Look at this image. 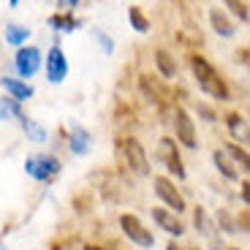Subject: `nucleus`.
Here are the masks:
<instances>
[{
    "label": "nucleus",
    "mask_w": 250,
    "mask_h": 250,
    "mask_svg": "<svg viewBox=\"0 0 250 250\" xmlns=\"http://www.w3.org/2000/svg\"><path fill=\"white\" fill-rule=\"evenodd\" d=\"M226 6H229V11H234V17L242 19V22H248V6H245L242 0H223Z\"/></svg>",
    "instance_id": "5701e85b"
},
{
    "label": "nucleus",
    "mask_w": 250,
    "mask_h": 250,
    "mask_svg": "<svg viewBox=\"0 0 250 250\" xmlns=\"http://www.w3.org/2000/svg\"><path fill=\"white\" fill-rule=\"evenodd\" d=\"M11 3H17V0H11Z\"/></svg>",
    "instance_id": "7c9ffc66"
},
{
    "label": "nucleus",
    "mask_w": 250,
    "mask_h": 250,
    "mask_svg": "<svg viewBox=\"0 0 250 250\" xmlns=\"http://www.w3.org/2000/svg\"><path fill=\"white\" fill-rule=\"evenodd\" d=\"M19 120L22 117V109H19V104L14 98H3L0 101V120Z\"/></svg>",
    "instance_id": "a211bd4d"
},
{
    "label": "nucleus",
    "mask_w": 250,
    "mask_h": 250,
    "mask_svg": "<svg viewBox=\"0 0 250 250\" xmlns=\"http://www.w3.org/2000/svg\"><path fill=\"white\" fill-rule=\"evenodd\" d=\"M30 38V30H27L25 25H17V22H11V25H6V41L14 46H25V41Z\"/></svg>",
    "instance_id": "4468645a"
},
{
    "label": "nucleus",
    "mask_w": 250,
    "mask_h": 250,
    "mask_svg": "<svg viewBox=\"0 0 250 250\" xmlns=\"http://www.w3.org/2000/svg\"><path fill=\"white\" fill-rule=\"evenodd\" d=\"M212 161H215V166H218V171H223L229 180H237V169L231 166V161H229V155H226V152L218 150V152L212 155Z\"/></svg>",
    "instance_id": "6ab92c4d"
},
{
    "label": "nucleus",
    "mask_w": 250,
    "mask_h": 250,
    "mask_svg": "<svg viewBox=\"0 0 250 250\" xmlns=\"http://www.w3.org/2000/svg\"><path fill=\"white\" fill-rule=\"evenodd\" d=\"M196 226H199L204 234H209L212 231V226H209V220H207V215H204V209H196Z\"/></svg>",
    "instance_id": "b1692460"
},
{
    "label": "nucleus",
    "mask_w": 250,
    "mask_h": 250,
    "mask_svg": "<svg viewBox=\"0 0 250 250\" xmlns=\"http://www.w3.org/2000/svg\"><path fill=\"white\" fill-rule=\"evenodd\" d=\"M166 250H180V248H177V245H174V242H171V245H169V248H166Z\"/></svg>",
    "instance_id": "c85d7f7f"
},
{
    "label": "nucleus",
    "mask_w": 250,
    "mask_h": 250,
    "mask_svg": "<svg viewBox=\"0 0 250 250\" xmlns=\"http://www.w3.org/2000/svg\"><path fill=\"white\" fill-rule=\"evenodd\" d=\"M46 76H49L52 84H60V82L68 76V60H65L60 46H52V49L46 52Z\"/></svg>",
    "instance_id": "0eeeda50"
},
{
    "label": "nucleus",
    "mask_w": 250,
    "mask_h": 250,
    "mask_svg": "<svg viewBox=\"0 0 250 250\" xmlns=\"http://www.w3.org/2000/svg\"><path fill=\"white\" fill-rule=\"evenodd\" d=\"M0 250H3V248H0Z\"/></svg>",
    "instance_id": "2f4dec72"
},
{
    "label": "nucleus",
    "mask_w": 250,
    "mask_h": 250,
    "mask_svg": "<svg viewBox=\"0 0 250 250\" xmlns=\"http://www.w3.org/2000/svg\"><path fill=\"white\" fill-rule=\"evenodd\" d=\"M152 218H155V223L161 226L166 234H171V237H182L185 234V226L180 223V218L177 215H171V212H166V209H152Z\"/></svg>",
    "instance_id": "9d476101"
},
{
    "label": "nucleus",
    "mask_w": 250,
    "mask_h": 250,
    "mask_svg": "<svg viewBox=\"0 0 250 250\" xmlns=\"http://www.w3.org/2000/svg\"><path fill=\"white\" fill-rule=\"evenodd\" d=\"M25 171L33 177V180H52V177L60 171V161L52 155H30L25 163Z\"/></svg>",
    "instance_id": "7ed1b4c3"
},
{
    "label": "nucleus",
    "mask_w": 250,
    "mask_h": 250,
    "mask_svg": "<svg viewBox=\"0 0 250 250\" xmlns=\"http://www.w3.org/2000/svg\"><path fill=\"white\" fill-rule=\"evenodd\" d=\"M155 193H158V199L166 207H171L174 212H182V209H185V199L177 193V188L171 185L166 177H155Z\"/></svg>",
    "instance_id": "1a4fd4ad"
},
{
    "label": "nucleus",
    "mask_w": 250,
    "mask_h": 250,
    "mask_svg": "<svg viewBox=\"0 0 250 250\" xmlns=\"http://www.w3.org/2000/svg\"><path fill=\"white\" fill-rule=\"evenodd\" d=\"M93 33H95V38L101 41V46H104V52H106V55H112V52H114V41H109V38L104 36L101 30H93Z\"/></svg>",
    "instance_id": "393cba45"
},
{
    "label": "nucleus",
    "mask_w": 250,
    "mask_h": 250,
    "mask_svg": "<svg viewBox=\"0 0 250 250\" xmlns=\"http://www.w3.org/2000/svg\"><path fill=\"white\" fill-rule=\"evenodd\" d=\"M229 128H231V133L237 139H242V142H248V120L239 117V114H231L229 117Z\"/></svg>",
    "instance_id": "aec40b11"
},
{
    "label": "nucleus",
    "mask_w": 250,
    "mask_h": 250,
    "mask_svg": "<svg viewBox=\"0 0 250 250\" xmlns=\"http://www.w3.org/2000/svg\"><path fill=\"white\" fill-rule=\"evenodd\" d=\"M120 226H123L125 237L133 239V245H139V248H152L155 239H152V234L142 226L139 218H133V215H123V218H120Z\"/></svg>",
    "instance_id": "39448f33"
},
{
    "label": "nucleus",
    "mask_w": 250,
    "mask_h": 250,
    "mask_svg": "<svg viewBox=\"0 0 250 250\" xmlns=\"http://www.w3.org/2000/svg\"><path fill=\"white\" fill-rule=\"evenodd\" d=\"M0 84H3V90H8V95H11L14 101H27V98H33V87L27 84L25 79H14V76H3L0 79Z\"/></svg>",
    "instance_id": "9b49d317"
},
{
    "label": "nucleus",
    "mask_w": 250,
    "mask_h": 250,
    "mask_svg": "<svg viewBox=\"0 0 250 250\" xmlns=\"http://www.w3.org/2000/svg\"><path fill=\"white\" fill-rule=\"evenodd\" d=\"M120 155L125 158V163H128L136 174H147V171H150V163H147V155H144V147L136 142V139H123V142H120Z\"/></svg>",
    "instance_id": "f03ea898"
},
{
    "label": "nucleus",
    "mask_w": 250,
    "mask_h": 250,
    "mask_svg": "<svg viewBox=\"0 0 250 250\" xmlns=\"http://www.w3.org/2000/svg\"><path fill=\"white\" fill-rule=\"evenodd\" d=\"M212 250H226V248H220V245H215V248Z\"/></svg>",
    "instance_id": "c756f323"
},
{
    "label": "nucleus",
    "mask_w": 250,
    "mask_h": 250,
    "mask_svg": "<svg viewBox=\"0 0 250 250\" xmlns=\"http://www.w3.org/2000/svg\"><path fill=\"white\" fill-rule=\"evenodd\" d=\"M174 128H177V142H182L188 150H196V147H199L193 120H190V114H188L185 109H177L174 112Z\"/></svg>",
    "instance_id": "423d86ee"
},
{
    "label": "nucleus",
    "mask_w": 250,
    "mask_h": 250,
    "mask_svg": "<svg viewBox=\"0 0 250 250\" xmlns=\"http://www.w3.org/2000/svg\"><path fill=\"white\" fill-rule=\"evenodd\" d=\"M60 3H62V6H68V8H74L76 3H79V0H60Z\"/></svg>",
    "instance_id": "bb28decb"
},
{
    "label": "nucleus",
    "mask_w": 250,
    "mask_h": 250,
    "mask_svg": "<svg viewBox=\"0 0 250 250\" xmlns=\"http://www.w3.org/2000/svg\"><path fill=\"white\" fill-rule=\"evenodd\" d=\"M209 25H212V30L218 33V36H223V38H231V36H234L231 19L226 17L220 8H212V11H209Z\"/></svg>",
    "instance_id": "ddd939ff"
},
{
    "label": "nucleus",
    "mask_w": 250,
    "mask_h": 250,
    "mask_svg": "<svg viewBox=\"0 0 250 250\" xmlns=\"http://www.w3.org/2000/svg\"><path fill=\"white\" fill-rule=\"evenodd\" d=\"M155 65H158V71H161V76H166V79H171V76L177 74V62L171 60L169 52H163V49L155 52Z\"/></svg>",
    "instance_id": "2eb2a0df"
},
{
    "label": "nucleus",
    "mask_w": 250,
    "mask_h": 250,
    "mask_svg": "<svg viewBox=\"0 0 250 250\" xmlns=\"http://www.w3.org/2000/svg\"><path fill=\"white\" fill-rule=\"evenodd\" d=\"M226 155H231L234 161H237L239 166H242V169H248V166H250V155H248V150H242V147H237V144H229V147H226Z\"/></svg>",
    "instance_id": "412c9836"
},
{
    "label": "nucleus",
    "mask_w": 250,
    "mask_h": 250,
    "mask_svg": "<svg viewBox=\"0 0 250 250\" xmlns=\"http://www.w3.org/2000/svg\"><path fill=\"white\" fill-rule=\"evenodd\" d=\"M242 201L248 204V182H242Z\"/></svg>",
    "instance_id": "a878e982"
},
{
    "label": "nucleus",
    "mask_w": 250,
    "mask_h": 250,
    "mask_svg": "<svg viewBox=\"0 0 250 250\" xmlns=\"http://www.w3.org/2000/svg\"><path fill=\"white\" fill-rule=\"evenodd\" d=\"M68 147H71L74 155H87L90 147H93V136H90L84 128L74 125V128H71V136H68Z\"/></svg>",
    "instance_id": "f8f14e48"
},
{
    "label": "nucleus",
    "mask_w": 250,
    "mask_h": 250,
    "mask_svg": "<svg viewBox=\"0 0 250 250\" xmlns=\"http://www.w3.org/2000/svg\"><path fill=\"white\" fill-rule=\"evenodd\" d=\"M128 22H131V27L136 33H147V30H150V19L142 14V8H131V11H128Z\"/></svg>",
    "instance_id": "f3484780"
},
{
    "label": "nucleus",
    "mask_w": 250,
    "mask_h": 250,
    "mask_svg": "<svg viewBox=\"0 0 250 250\" xmlns=\"http://www.w3.org/2000/svg\"><path fill=\"white\" fill-rule=\"evenodd\" d=\"M19 120H22V128L30 136V142H46V128H41L36 120H27V117H19Z\"/></svg>",
    "instance_id": "dca6fc26"
},
{
    "label": "nucleus",
    "mask_w": 250,
    "mask_h": 250,
    "mask_svg": "<svg viewBox=\"0 0 250 250\" xmlns=\"http://www.w3.org/2000/svg\"><path fill=\"white\" fill-rule=\"evenodd\" d=\"M190 68H193V76H196V82H199V87L204 90L209 98L229 101V87H226V82L220 79L218 71H215L204 57L193 55V57H190Z\"/></svg>",
    "instance_id": "f257e3e1"
},
{
    "label": "nucleus",
    "mask_w": 250,
    "mask_h": 250,
    "mask_svg": "<svg viewBox=\"0 0 250 250\" xmlns=\"http://www.w3.org/2000/svg\"><path fill=\"white\" fill-rule=\"evenodd\" d=\"M84 250H104V248H98V245H87Z\"/></svg>",
    "instance_id": "cd10ccee"
},
{
    "label": "nucleus",
    "mask_w": 250,
    "mask_h": 250,
    "mask_svg": "<svg viewBox=\"0 0 250 250\" xmlns=\"http://www.w3.org/2000/svg\"><path fill=\"white\" fill-rule=\"evenodd\" d=\"M14 65H17V74L27 79V76L38 74V68H41V52L36 46H19L17 55H14Z\"/></svg>",
    "instance_id": "20e7f679"
},
{
    "label": "nucleus",
    "mask_w": 250,
    "mask_h": 250,
    "mask_svg": "<svg viewBox=\"0 0 250 250\" xmlns=\"http://www.w3.org/2000/svg\"><path fill=\"white\" fill-rule=\"evenodd\" d=\"M158 155L163 158L166 169H169L174 177H180V180L185 177V166H182V161H180V152H177V142H174V139H161Z\"/></svg>",
    "instance_id": "6e6552de"
},
{
    "label": "nucleus",
    "mask_w": 250,
    "mask_h": 250,
    "mask_svg": "<svg viewBox=\"0 0 250 250\" xmlns=\"http://www.w3.org/2000/svg\"><path fill=\"white\" fill-rule=\"evenodd\" d=\"M49 25L57 27V30H62V33H71L76 25H79V22H76V19H71V17H52Z\"/></svg>",
    "instance_id": "4be33fe9"
}]
</instances>
